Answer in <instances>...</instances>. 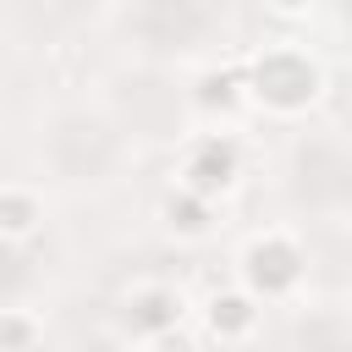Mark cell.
I'll use <instances>...</instances> for the list:
<instances>
[{"label":"cell","mask_w":352,"mask_h":352,"mask_svg":"<svg viewBox=\"0 0 352 352\" xmlns=\"http://www.w3.org/2000/svg\"><path fill=\"white\" fill-rule=\"evenodd\" d=\"M242 170H248V154H242V138L231 126H198L182 138L176 148V187L209 198V204H226L236 187H242Z\"/></svg>","instance_id":"cell-3"},{"label":"cell","mask_w":352,"mask_h":352,"mask_svg":"<svg viewBox=\"0 0 352 352\" xmlns=\"http://www.w3.org/2000/svg\"><path fill=\"white\" fill-rule=\"evenodd\" d=\"M148 352H198V346H192V336H187V330L176 324V330H165V336H154V341H148Z\"/></svg>","instance_id":"cell-10"},{"label":"cell","mask_w":352,"mask_h":352,"mask_svg":"<svg viewBox=\"0 0 352 352\" xmlns=\"http://www.w3.org/2000/svg\"><path fill=\"white\" fill-rule=\"evenodd\" d=\"M314 6H319V0H264V11H270V16H280V22H308V16H314Z\"/></svg>","instance_id":"cell-9"},{"label":"cell","mask_w":352,"mask_h":352,"mask_svg":"<svg viewBox=\"0 0 352 352\" xmlns=\"http://www.w3.org/2000/svg\"><path fill=\"white\" fill-rule=\"evenodd\" d=\"M187 319V297L176 292V286H165V280H138L126 297H121V330L132 336V341H154V336H165V330H176Z\"/></svg>","instance_id":"cell-4"},{"label":"cell","mask_w":352,"mask_h":352,"mask_svg":"<svg viewBox=\"0 0 352 352\" xmlns=\"http://www.w3.org/2000/svg\"><path fill=\"white\" fill-rule=\"evenodd\" d=\"M44 346V314L11 302L0 308V352H38Z\"/></svg>","instance_id":"cell-8"},{"label":"cell","mask_w":352,"mask_h":352,"mask_svg":"<svg viewBox=\"0 0 352 352\" xmlns=\"http://www.w3.org/2000/svg\"><path fill=\"white\" fill-rule=\"evenodd\" d=\"M308 280V248L292 226H264L236 248V286L258 302H292Z\"/></svg>","instance_id":"cell-2"},{"label":"cell","mask_w":352,"mask_h":352,"mask_svg":"<svg viewBox=\"0 0 352 352\" xmlns=\"http://www.w3.org/2000/svg\"><path fill=\"white\" fill-rule=\"evenodd\" d=\"M264 324V302L248 286H220L204 297V336L220 346H248Z\"/></svg>","instance_id":"cell-5"},{"label":"cell","mask_w":352,"mask_h":352,"mask_svg":"<svg viewBox=\"0 0 352 352\" xmlns=\"http://www.w3.org/2000/svg\"><path fill=\"white\" fill-rule=\"evenodd\" d=\"M38 231H44V198H38V187L6 182V187H0V242H6V248H22V242H33Z\"/></svg>","instance_id":"cell-7"},{"label":"cell","mask_w":352,"mask_h":352,"mask_svg":"<svg viewBox=\"0 0 352 352\" xmlns=\"http://www.w3.org/2000/svg\"><path fill=\"white\" fill-rule=\"evenodd\" d=\"M143 352H148V346H143Z\"/></svg>","instance_id":"cell-11"},{"label":"cell","mask_w":352,"mask_h":352,"mask_svg":"<svg viewBox=\"0 0 352 352\" xmlns=\"http://www.w3.org/2000/svg\"><path fill=\"white\" fill-rule=\"evenodd\" d=\"M154 214H160V226H165L176 242H204V236L214 231V220H220V204H209V198H198V192H187V187L170 182V187L160 192Z\"/></svg>","instance_id":"cell-6"},{"label":"cell","mask_w":352,"mask_h":352,"mask_svg":"<svg viewBox=\"0 0 352 352\" xmlns=\"http://www.w3.org/2000/svg\"><path fill=\"white\" fill-rule=\"evenodd\" d=\"M242 77H248V104L264 110V116H280V121L308 116L324 99V88H330L324 60L308 44H297V38H280V44L253 50L242 60Z\"/></svg>","instance_id":"cell-1"}]
</instances>
